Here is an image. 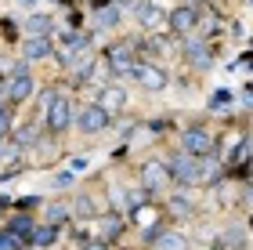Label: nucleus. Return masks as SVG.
Here are the masks:
<instances>
[{
	"mask_svg": "<svg viewBox=\"0 0 253 250\" xmlns=\"http://www.w3.org/2000/svg\"><path fill=\"white\" fill-rule=\"evenodd\" d=\"M213 149H217V142H213V134L206 131V127H188L185 134H181V152L195 156V160L213 156Z\"/></svg>",
	"mask_w": 253,
	"mask_h": 250,
	"instance_id": "1",
	"label": "nucleus"
},
{
	"mask_svg": "<svg viewBox=\"0 0 253 250\" xmlns=\"http://www.w3.org/2000/svg\"><path fill=\"white\" fill-rule=\"evenodd\" d=\"M137 65H141V62L134 58V48H130V44H112V48H109V69L116 73L120 80L137 76Z\"/></svg>",
	"mask_w": 253,
	"mask_h": 250,
	"instance_id": "2",
	"label": "nucleus"
},
{
	"mask_svg": "<svg viewBox=\"0 0 253 250\" xmlns=\"http://www.w3.org/2000/svg\"><path fill=\"white\" fill-rule=\"evenodd\" d=\"M167 170H170L174 181H181V185H195V181H199V160L188 156V152H177L174 160L167 163Z\"/></svg>",
	"mask_w": 253,
	"mask_h": 250,
	"instance_id": "3",
	"label": "nucleus"
},
{
	"mask_svg": "<svg viewBox=\"0 0 253 250\" xmlns=\"http://www.w3.org/2000/svg\"><path fill=\"white\" fill-rule=\"evenodd\" d=\"M109 120H112V116H109V112L94 101V105H84V109H80L76 127L84 131V134H98V131H105V127H109Z\"/></svg>",
	"mask_w": 253,
	"mask_h": 250,
	"instance_id": "4",
	"label": "nucleus"
},
{
	"mask_svg": "<svg viewBox=\"0 0 253 250\" xmlns=\"http://www.w3.org/2000/svg\"><path fill=\"white\" fill-rule=\"evenodd\" d=\"M33 91H37V84H33L29 69H26V73H11V76H7V98H11V101H26Z\"/></svg>",
	"mask_w": 253,
	"mask_h": 250,
	"instance_id": "5",
	"label": "nucleus"
},
{
	"mask_svg": "<svg viewBox=\"0 0 253 250\" xmlns=\"http://www.w3.org/2000/svg\"><path fill=\"white\" fill-rule=\"evenodd\" d=\"M69 123H73V105H69V98H58V101L47 109V127H51L54 134H62Z\"/></svg>",
	"mask_w": 253,
	"mask_h": 250,
	"instance_id": "6",
	"label": "nucleus"
},
{
	"mask_svg": "<svg viewBox=\"0 0 253 250\" xmlns=\"http://www.w3.org/2000/svg\"><path fill=\"white\" fill-rule=\"evenodd\" d=\"M167 181H170V170L163 163H145L141 167V185H145V192H159Z\"/></svg>",
	"mask_w": 253,
	"mask_h": 250,
	"instance_id": "7",
	"label": "nucleus"
},
{
	"mask_svg": "<svg viewBox=\"0 0 253 250\" xmlns=\"http://www.w3.org/2000/svg\"><path fill=\"white\" fill-rule=\"evenodd\" d=\"M134 18H137V26H141V29H148V33L163 26V11H159L156 4H148V0L134 4Z\"/></svg>",
	"mask_w": 253,
	"mask_h": 250,
	"instance_id": "8",
	"label": "nucleus"
},
{
	"mask_svg": "<svg viewBox=\"0 0 253 250\" xmlns=\"http://www.w3.org/2000/svg\"><path fill=\"white\" fill-rule=\"evenodd\" d=\"M134 80L141 84L145 91H163V87H167V73L156 69V65H137V76H134Z\"/></svg>",
	"mask_w": 253,
	"mask_h": 250,
	"instance_id": "9",
	"label": "nucleus"
},
{
	"mask_svg": "<svg viewBox=\"0 0 253 250\" xmlns=\"http://www.w3.org/2000/svg\"><path fill=\"white\" fill-rule=\"evenodd\" d=\"M195 18H199V15H195V7H174L167 22H170V29H174V33H181V37H185V33H192Z\"/></svg>",
	"mask_w": 253,
	"mask_h": 250,
	"instance_id": "10",
	"label": "nucleus"
},
{
	"mask_svg": "<svg viewBox=\"0 0 253 250\" xmlns=\"http://www.w3.org/2000/svg\"><path fill=\"white\" fill-rule=\"evenodd\" d=\"M185 54H188V62L195 69H206V65H210V48H206V40H199V37H188Z\"/></svg>",
	"mask_w": 253,
	"mask_h": 250,
	"instance_id": "11",
	"label": "nucleus"
},
{
	"mask_svg": "<svg viewBox=\"0 0 253 250\" xmlns=\"http://www.w3.org/2000/svg\"><path fill=\"white\" fill-rule=\"evenodd\" d=\"M54 48H51V37H29L26 44V62H40V58H47Z\"/></svg>",
	"mask_w": 253,
	"mask_h": 250,
	"instance_id": "12",
	"label": "nucleus"
},
{
	"mask_svg": "<svg viewBox=\"0 0 253 250\" xmlns=\"http://www.w3.org/2000/svg\"><path fill=\"white\" fill-rule=\"evenodd\" d=\"M123 101H126L123 87H105V91H101V98H98V105H101V109H105L109 116H112L116 109H123Z\"/></svg>",
	"mask_w": 253,
	"mask_h": 250,
	"instance_id": "13",
	"label": "nucleus"
},
{
	"mask_svg": "<svg viewBox=\"0 0 253 250\" xmlns=\"http://www.w3.org/2000/svg\"><path fill=\"white\" fill-rule=\"evenodd\" d=\"M54 240H58V225H37V232H33L29 247H33V250H43V247H51Z\"/></svg>",
	"mask_w": 253,
	"mask_h": 250,
	"instance_id": "14",
	"label": "nucleus"
},
{
	"mask_svg": "<svg viewBox=\"0 0 253 250\" xmlns=\"http://www.w3.org/2000/svg\"><path fill=\"white\" fill-rule=\"evenodd\" d=\"M94 69H98V62H94V54H84L76 65H73V84H87L90 76H94Z\"/></svg>",
	"mask_w": 253,
	"mask_h": 250,
	"instance_id": "15",
	"label": "nucleus"
},
{
	"mask_svg": "<svg viewBox=\"0 0 253 250\" xmlns=\"http://www.w3.org/2000/svg\"><path fill=\"white\" fill-rule=\"evenodd\" d=\"M51 26H54L51 15H29L26 33H29V37H51Z\"/></svg>",
	"mask_w": 253,
	"mask_h": 250,
	"instance_id": "16",
	"label": "nucleus"
},
{
	"mask_svg": "<svg viewBox=\"0 0 253 250\" xmlns=\"http://www.w3.org/2000/svg\"><path fill=\"white\" fill-rule=\"evenodd\" d=\"M152 247H156V250H188V240H185L181 232H163Z\"/></svg>",
	"mask_w": 253,
	"mask_h": 250,
	"instance_id": "17",
	"label": "nucleus"
},
{
	"mask_svg": "<svg viewBox=\"0 0 253 250\" xmlns=\"http://www.w3.org/2000/svg\"><path fill=\"white\" fill-rule=\"evenodd\" d=\"M7 229H11V232H15V236H18L22 243L29 247V240H33V232H37V225H33V218H15V221L7 225Z\"/></svg>",
	"mask_w": 253,
	"mask_h": 250,
	"instance_id": "18",
	"label": "nucleus"
},
{
	"mask_svg": "<svg viewBox=\"0 0 253 250\" xmlns=\"http://www.w3.org/2000/svg\"><path fill=\"white\" fill-rule=\"evenodd\" d=\"M221 178V167H217L213 156H203L199 160V181H217Z\"/></svg>",
	"mask_w": 253,
	"mask_h": 250,
	"instance_id": "19",
	"label": "nucleus"
},
{
	"mask_svg": "<svg viewBox=\"0 0 253 250\" xmlns=\"http://www.w3.org/2000/svg\"><path fill=\"white\" fill-rule=\"evenodd\" d=\"M120 232H123V218H120V214H109V218H101V236H105V240H116Z\"/></svg>",
	"mask_w": 253,
	"mask_h": 250,
	"instance_id": "20",
	"label": "nucleus"
},
{
	"mask_svg": "<svg viewBox=\"0 0 253 250\" xmlns=\"http://www.w3.org/2000/svg\"><path fill=\"white\" fill-rule=\"evenodd\" d=\"M33 142H37V127H33V123H26V127L15 131V145L18 149H26V145H33Z\"/></svg>",
	"mask_w": 253,
	"mask_h": 250,
	"instance_id": "21",
	"label": "nucleus"
},
{
	"mask_svg": "<svg viewBox=\"0 0 253 250\" xmlns=\"http://www.w3.org/2000/svg\"><path fill=\"white\" fill-rule=\"evenodd\" d=\"M22 247H26V243H22V240H18V236L11 232V229H4V232H0V250H22Z\"/></svg>",
	"mask_w": 253,
	"mask_h": 250,
	"instance_id": "22",
	"label": "nucleus"
},
{
	"mask_svg": "<svg viewBox=\"0 0 253 250\" xmlns=\"http://www.w3.org/2000/svg\"><path fill=\"white\" fill-rule=\"evenodd\" d=\"M116 18H120V7H105L98 15V29H109V26H116Z\"/></svg>",
	"mask_w": 253,
	"mask_h": 250,
	"instance_id": "23",
	"label": "nucleus"
},
{
	"mask_svg": "<svg viewBox=\"0 0 253 250\" xmlns=\"http://www.w3.org/2000/svg\"><path fill=\"white\" fill-rule=\"evenodd\" d=\"M76 214H84V218H94V214H98V203L87 200V196H80V200H76Z\"/></svg>",
	"mask_w": 253,
	"mask_h": 250,
	"instance_id": "24",
	"label": "nucleus"
},
{
	"mask_svg": "<svg viewBox=\"0 0 253 250\" xmlns=\"http://www.w3.org/2000/svg\"><path fill=\"white\" fill-rule=\"evenodd\" d=\"M243 240H246L243 229H228V236H224V243H228V247H235V250H243Z\"/></svg>",
	"mask_w": 253,
	"mask_h": 250,
	"instance_id": "25",
	"label": "nucleus"
},
{
	"mask_svg": "<svg viewBox=\"0 0 253 250\" xmlns=\"http://www.w3.org/2000/svg\"><path fill=\"white\" fill-rule=\"evenodd\" d=\"M47 225H58V221H65V207H62V203H51V207H47Z\"/></svg>",
	"mask_w": 253,
	"mask_h": 250,
	"instance_id": "26",
	"label": "nucleus"
},
{
	"mask_svg": "<svg viewBox=\"0 0 253 250\" xmlns=\"http://www.w3.org/2000/svg\"><path fill=\"white\" fill-rule=\"evenodd\" d=\"M7 131H11V109H0V142L7 138Z\"/></svg>",
	"mask_w": 253,
	"mask_h": 250,
	"instance_id": "27",
	"label": "nucleus"
},
{
	"mask_svg": "<svg viewBox=\"0 0 253 250\" xmlns=\"http://www.w3.org/2000/svg\"><path fill=\"white\" fill-rule=\"evenodd\" d=\"M84 250H109V243L105 240H90V243H84Z\"/></svg>",
	"mask_w": 253,
	"mask_h": 250,
	"instance_id": "28",
	"label": "nucleus"
},
{
	"mask_svg": "<svg viewBox=\"0 0 253 250\" xmlns=\"http://www.w3.org/2000/svg\"><path fill=\"white\" fill-rule=\"evenodd\" d=\"M4 101H11V98H7V80H0V109H4Z\"/></svg>",
	"mask_w": 253,
	"mask_h": 250,
	"instance_id": "29",
	"label": "nucleus"
},
{
	"mask_svg": "<svg viewBox=\"0 0 253 250\" xmlns=\"http://www.w3.org/2000/svg\"><path fill=\"white\" fill-rule=\"evenodd\" d=\"M18 4H22V7H37V0H18Z\"/></svg>",
	"mask_w": 253,
	"mask_h": 250,
	"instance_id": "30",
	"label": "nucleus"
},
{
	"mask_svg": "<svg viewBox=\"0 0 253 250\" xmlns=\"http://www.w3.org/2000/svg\"><path fill=\"white\" fill-rule=\"evenodd\" d=\"M29 250H33V247H29Z\"/></svg>",
	"mask_w": 253,
	"mask_h": 250,
	"instance_id": "31",
	"label": "nucleus"
}]
</instances>
